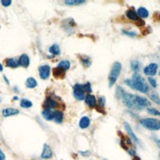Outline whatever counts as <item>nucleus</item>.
<instances>
[{"label": "nucleus", "instance_id": "1", "mask_svg": "<svg viewBox=\"0 0 160 160\" xmlns=\"http://www.w3.org/2000/svg\"><path fill=\"white\" fill-rule=\"evenodd\" d=\"M125 84L131 88H133V90L139 91L143 93H148L149 91L148 83H146L145 80L137 73H135L133 75L132 79H127L125 81Z\"/></svg>", "mask_w": 160, "mask_h": 160}, {"label": "nucleus", "instance_id": "2", "mask_svg": "<svg viewBox=\"0 0 160 160\" xmlns=\"http://www.w3.org/2000/svg\"><path fill=\"white\" fill-rule=\"evenodd\" d=\"M122 71V64L120 62H115L113 64L112 68H111L110 74H109V87H113L115 83L117 82V80L121 74Z\"/></svg>", "mask_w": 160, "mask_h": 160}, {"label": "nucleus", "instance_id": "3", "mask_svg": "<svg viewBox=\"0 0 160 160\" xmlns=\"http://www.w3.org/2000/svg\"><path fill=\"white\" fill-rule=\"evenodd\" d=\"M136 96L137 95L135 94H131V93L124 91L121 95V98L128 108L139 110V107H137V100H136Z\"/></svg>", "mask_w": 160, "mask_h": 160}, {"label": "nucleus", "instance_id": "4", "mask_svg": "<svg viewBox=\"0 0 160 160\" xmlns=\"http://www.w3.org/2000/svg\"><path fill=\"white\" fill-rule=\"evenodd\" d=\"M140 124L144 128L150 131H159L160 130V120L154 118H144L140 120Z\"/></svg>", "mask_w": 160, "mask_h": 160}, {"label": "nucleus", "instance_id": "5", "mask_svg": "<svg viewBox=\"0 0 160 160\" xmlns=\"http://www.w3.org/2000/svg\"><path fill=\"white\" fill-rule=\"evenodd\" d=\"M74 96L76 97L78 100H84L86 98V94H84V84H76L74 86Z\"/></svg>", "mask_w": 160, "mask_h": 160}, {"label": "nucleus", "instance_id": "6", "mask_svg": "<svg viewBox=\"0 0 160 160\" xmlns=\"http://www.w3.org/2000/svg\"><path fill=\"white\" fill-rule=\"evenodd\" d=\"M50 72H51V68L49 65H42L38 68L39 77H41V80H47L49 78Z\"/></svg>", "mask_w": 160, "mask_h": 160}, {"label": "nucleus", "instance_id": "7", "mask_svg": "<svg viewBox=\"0 0 160 160\" xmlns=\"http://www.w3.org/2000/svg\"><path fill=\"white\" fill-rule=\"evenodd\" d=\"M157 70H158V65L156 63H151V64L146 66V67H144V75H146V76L152 77V76H154V75H156Z\"/></svg>", "mask_w": 160, "mask_h": 160}, {"label": "nucleus", "instance_id": "8", "mask_svg": "<svg viewBox=\"0 0 160 160\" xmlns=\"http://www.w3.org/2000/svg\"><path fill=\"white\" fill-rule=\"evenodd\" d=\"M43 107H45V109H55L59 107V103L53 97H47L43 103Z\"/></svg>", "mask_w": 160, "mask_h": 160}, {"label": "nucleus", "instance_id": "9", "mask_svg": "<svg viewBox=\"0 0 160 160\" xmlns=\"http://www.w3.org/2000/svg\"><path fill=\"white\" fill-rule=\"evenodd\" d=\"M136 100H137V107H139V110L144 109L145 106H150L149 100L146 99L145 97H141V96L137 95L136 96Z\"/></svg>", "mask_w": 160, "mask_h": 160}, {"label": "nucleus", "instance_id": "10", "mask_svg": "<svg viewBox=\"0 0 160 160\" xmlns=\"http://www.w3.org/2000/svg\"><path fill=\"white\" fill-rule=\"evenodd\" d=\"M53 156V151L49 145L45 144L43 145V149H42V153H41V158L42 159H49Z\"/></svg>", "mask_w": 160, "mask_h": 160}, {"label": "nucleus", "instance_id": "11", "mask_svg": "<svg viewBox=\"0 0 160 160\" xmlns=\"http://www.w3.org/2000/svg\"><path fill=\"white\" fill-rule=\"evenodd\" d=\"M124 127H125V129H126V131L128 132V134H129V136L131 137V139L135 141V143H137L139 144L140 143V140L137 139V136H136V134L134 133V131H133V129H132V127L129 125V123H127V122H124Z\"/></svg>", "mask_w": 160, "mask_h": 160}, {"label": "nucleus", "instance_id": "12", "mask_svg": "<svg viewBox=\"0 0 160 160\" xmlns=\"http://www.w3.org/2000/svg\"><path fill=\"white\" fill-rule=\"evenodd\" d=\"M20 113V111L16 108H5L2 110V115L4 117H10V116H15Z\"/></svg>", "mask_w": 160, "mask_h": 160}, {"label": "nucleus", "instance_id": "13", "mask_svg": "<svg viewBox=\"0 0 160 160\" xmlns=\"http://www.w3.org/2000/svg\"><path fill=\"white\" fill-rule=\"evenodd\" d=\"M19 60V66H22L24 68H28L30 65V57L27 54H22L20 56Z\"/></svg>", "mask_w": 160, "mask_h": 160}, {"label": "nucleus", "instance_id": "14", "mask_svg": "<svg viewBox=\"0 0 160 160\" xmlns=\"http://www.w3.org/2000/svg\"><path fill=\"white\" fill-rule=\"evenodd\" d=\"M84 101H86L87 105L90 106L91 108L96 107V98H95L94 95H91V94L86 95V98H84Z\"/></svg>", "mask_w": 160, "mask_h": 160}, {"label": "nucleus", "instance_id": "15", "mask_svg": "<svg viewBox=\"0 0 160 160\" xmlns=\"http://www.w3.org/2000/svg\"><path fill=\"white\" fill-rule=\"evenodd\" d=\"M126 16L128 19H130L132 21H135V22H139L140 21V18L137 16V12L134 10V9H129V10L126 11Z\"/></svg>", "mask_w": 160, "mask_h": 160}, {"label": "nucleus", "instance_id": "16", "mask_svg": "<svg viewBox=\"0 0 160 160\" xmlns=\"http://www.w3.org/2000/svg\"><path fill=\"white\" fill-rule=\"evenodd\" d=\"M90 125H91V119L87 116L82 117L79 122V126L81 129H87L90 127Z\"/></svg>", "mask_w": 160, "mask_h": 160}, {"label": "nucleus", "instance_id": "17", "mask_svg": "<svg viewBox=\"0 0 160 160\" xmlns=\"http://www.w3.org/2000/svg\"><path fill=\"white\" fill-rule=\"evenodd\" d=\"M42 117L45 120H48V121L53 120V118H54V111H52L51 109H44L42 111Z\"/></svg>", "mask_w": 160, "mask_h": 160}, {"label": "nucleus", "instance_id": "18", "mask_svg": "<svg viewBox=\"0 0 160 160\" xmlns=\"http://www.w3.org/2000/svg\"><path fill=\"white\" fill-rule=\"evenodd\" d=\"M6 66L9 68L19 67V60L16 59V58H8L6 60Z\"/></svg>", "mask_w": 160, "mask_h": 160}, {"label": "nucleus", "instance_id": "19", "mask_svg": "<svg viewBox=\"0 0 160 160\" xmlns=\"http://www.w3.org/2000/svg\"><path fill=\"white\" fill-rule=\"evenodd\" d=\"M52 73H53V76L56 79H63L65 77V71H63L62 69H59L58 67L53 69Z\"/></svg>", "mask_w": 160, "mask_h": 160}, {"label": "nucleus", "instance_id": "20", "mask_svg": "<svg viewBox=\"0 0 160 160\" xmlns=\"http://www.w3.org/2000/svg\"><path fill=\"white\" fill-rule=\"evenodd\" d=\"M37 86V80H35L34 78H28L26 81V87H29V88H34L35 87Z\"/></svg>", "mask_w": 160, "mask_h": 160}, {"label": "nucleus", "instance_id": "21", "mask_svg": "<svg viewBox=\"0 0 160 160\" xmlns=\"http://www.w3.org/2000/svg\"><path fill=\"white\" fill-rule=\"evenodd\" d=\"M140 67H141V63L140 61H137V60L131 61V69L134 71V72H136V73L140 72Z\"/></svg>", "mask_w": 160, "mask_h": 160}, {"label": "nucleus", "instance_id": "22", "mask_svg": "<svg viewBox=\"0 0 160 160\" xmlns=\"http://www.w3.org/2000/svg\"><path fill=\"white\" fill-rule=\"evenodd\" d=\"M137 16L140 17V18H148L149 16L148 10V9H145L144 7H140L139 9H137Z\"/></svg>", "mask_w": 160, "mask_h": 160}, {"label": "nucleus", "instance_id": "23", "mask_svg": "<svg viewBox=\"0 0 160 160\" xmlns=\"http://www.w3.org/2000/svg\"><path fill=\"white\" fill-rule=\"evenodd\" d=\"M57 67H58L59 69H62L63 71H67L71 67V63H70V61H68V60H63V61L60 62Z\"/></svg>", "mask_w": 160, "mask_h": 160}, {"label": "nucleus", "instance_id": "24", "mask_svg": "<svg viewBox=\"0 0 160 160\" xmlns=\"http://www.w3.org/2000/svg\"><path fill=\"white\" fill-rule=\"evenodd\" d=\"M63 118H64V115L61 111H54V118H53V120H54L56 123H58V124L62 123Z\"/></svg>", "mask_w": 160, "mask_h": 160}, {"label": "nucleus", "instance_id": "25", "mask_svg": "<svg viewBox=\"0 0 160 160\" xmlns=\"http://www.w3.org/2000/svg\"><path fill=\"white\" fill-rule=\"evenodd\" d=\"M49 52L51 53L52 55H59L61 53V51H60V47H59L58 44L54 43L53 45H51L49 47Z\"/></svg>", "mask_w": 160, "mask_h": 160}, {"label": "nucleus", "instance_id": "26", "mask_svg": "<svg viewBox=\"0 0 160 160\" xmlns=\"http://www.w3.org/2000/svg\"><path fill=\"white\" fill-rule=\"evenodd\" d=\"M79 57L81 58L80 60H81L82 64L84 66V67H90V66L91 65V58H88V57H86V56H81V55H80Z\"/></svg>", "mask_w": 160, "mask_h": 160}, {"label": "nucleus", "instance_id": "27", "mask_svg": "<svg viewBox=\"0 0 160 160\" xmlns=\"http://www.w3.org/2000/svg\"><path fill=\"white\" fill-rule=\"evenodd\" d=\"M86 3L84 0H66V5H81V4Z\"/></svg>", "mask_w": 160, "mask_h": 160}, {"label": "nucleus", "instance_id": "28", "mask_svg": "<svg viewBox=\"0 0 160 160\" xmlns=\"http://www.w3.org/2000/svg\"><path fill=\"white\" fill-rule=\"evenodd\" d=\"M21 106L23 108H30L33 106V102L30 100H29V99L23 98L21 100Z\"/></svg>", "mask_w": 160, "mask_h": 160}, {"label": "nucleus", "instance_id": "29", "mask_svg": "<svg viewBox=\"0 0 160 160\" xmlns=\"http://www.w3.org/2000/svg\"><path fill=\"white\" fill-rule=\"evenodd\" d=\"M149 97L153 102H155V103H157V104L160 105V97L156 94V93H151Z\"/></svg>", "mask_w": 160, "mask_h": 160}, {"label": "nucleus", "instance_id": "30", "mask_svg": "<svg viewBox=\"0 0 160 160\" xmlns=\"http://www.w3.org/2000/svg\"><path fill=\"white\" fill-rule=\"evenodd\" d=\"M148 112L149 114H151V115H154V116H160V111H158L157 109H155V108H148Z\"/></svg>", "mask_w": 160, "mask_h": 160}, {"label": "nucleus", "instance_id": "31", "mask_svg": "<svg viewBox=\"0 0 160 160\" xmlns=\"http://www.w3.org/2000/svg\"><path fill=\"white\" fill-rule=\"evenodd\" d=\"M122 33L124 34L128 35V37H137V34L136 32H129V30H123Z\"/></svg>", "mask_w": 160, "mask_h": 160}, {"label": "nucleus", "instance_id": "32", "mask_svg": "<svg viewBox=\"0 0 160 160\" xmlns=\"http://www.w3.org/2000/svg\"><path fill=\"white\" fill-rule=\"evenodd\" d=\"M84 91H87V92H90V94H91V83H86L84 84Z\"/></svg>", "mask_w": 160, "mask_h": 160}, {"label": "nucleus", "instance_id": "33", "mask_svg": "<svg viewBox=\"0 0 160 160\" xmlns=\"http://www.w3.org/2000/svg\"><path fill=\"white\" fill-rule=\"evenodd\" d=\"M148 82H149V84H151V87H157V83H156V80H155V79H153L152 77H149L148 78Z\"/></svg>", "mask_w": 160, "mask_h": 160}, {"label": "nucleus", "instance_id": "34", "mask_svg": "<svg viewBox=\"0 0 160 160\" xmlns=\"http://www.w3.org/2000/svg\"><path fill=\"white\" fill-rule=\"evenodd\" d=\"M99 107L101 108H103L104 106H105V97L104 96H100L99 97Z\"/></svg>", "mask_w": 160, "mask_h": 160}, {"label": "nucleus", "instance_id": "35", "mask_svg": "<svg viewBox=\"0 0 160 160\" xmlns=\"http://www.w3.org/2000/svg\"><path fill=\"white\" fill-rule=\"evenodd\" d=\"M1 4H2L3 6L7 7V6H10L11 5L12 1H11V0H1Z\"/></svg>", "mask_w": 160, "mask_h": 160}, {"label": "nucleus", "instance_id": "36", "mask_svg": "<svg viewBox=\"0 0 160 160\" xmlns=\"http://www.w3.org/2000/svg\"><path fill=\"white\" fill-rule=\"evenodd\" d=\"M153 17H154V19L156 20V21H159V22H160V13H159V12H157V13H154Z\"/></svg>", "mask_w": 160, "mask_h": 160}, {"label": "nucleus", "instance_id": "37", "mask_svg": "<svg viewBox=\"0 0 160 160\" xmlns=\"http://www.w3.org/2000/svg\"><path fill=\"white\" fill-rule=\"evenodd\" d=\"M0 160H5V154H4L1 148H0Z\"/></svg>", "mask_w": 160, "mask_h": 160}, {"label": "nucleus", "instance_id": "38", "mask_svg": "<svg viewBox=\"0 0 160 160\" xmlns=\"http://www.w3.org/2000/svg\"><path fill=\"white\" fill-rule=\"evenodd\" d=\"M129 154H130V155H132V156H136V151H135V150L134 149H130V150H129Z\"/></svg>", "mask_w": 160, "mask_h": 160}, {"label": "nucleus", "instance_id": "39", "mask_svg": "<svg viewBox=\"0 0 160 160\" xmlns=\"http://www.w3.org/2000/svg\"><path fill=\"white\" fill-rule=\"evenodd\" d=\"M150 32H151V30H150V27H148V30H145L144 32H143V34L145 35V34H149Z\"/></svg>", "mask_w": 160, "mask_h": 160}, {"label": "nucleus", "instance_id": "40", "mask_svg": "<svg viewBox=\"0 0 160 160\" xmlns=\"http://www.w3.org/2000/svg\"><path fill=\"white\" fill-rule=\"evenodd\" d=\"M80 153L82 155H84V156H88V155H90V151H81Z\"/></svg>", "mask_w": 160, "mask_h": 160}, {"label": "nucleus", "instance_id": "41", "mask_svg": "<svg viewBox=\"0 0 160 160\" xmlns=\"http://www.w3.org/2000/svg\"><path fill=\"white\" fill-rule=\"evenodd\" d=\"M3 78H4V80H5V82H6V84H10V83H9V81H8V79H7V77H6V76H4Z\"/></svg>", "mask_w": 160, "mask_h": 160}, {"label": "nucleus", "instance_id": "42", "mask_svg": "<svg viewBox=\"0 0 160 160\" xmlns=\"http://www.w3.org/2000/svg\"><path fill=\"white\" fill-rule=\"evenodd\" d=\"M2 71H3V66L1 63H0V72H2Z\"/></svg>", "mask_w": 160, "mask_h": 160}, {"label": "nucleus", "instance_id": "43", "mask_svg": "<svg viewBox=\"0 0 160 160\" xmlns=\"http://www.w3.org/2000/svg\"><path fill=\"white\" fill-rule=\"evenodd\" d=\"M13 99H14V100H18V99H19V97H18V96H14V97H13Z\"/></svg>", "mask_w": 160, "mask_h": 160}, {"label": "nucleus", "instance_id": "44", "mask_svg": "<svg viewBox=\"0 0 160 160\" xmlns=\"http://www.w3.org/2000/svg\"><path fill=\"white\" fill-rule=\"evenodd\" d=\"M134 160H140V159L139 157H137V156H135V157H134Z\"/></svg>", "mask_w": 160, "mask_h": 160}, {"label": "nucleus", "instance_id": "45", "mask_svg": "<svg viewBox=\"0 0 160 160\" xmlns=\"http://www.w3.org/2000/svg\"><path fill=\"white\" fill-rule=\"evenodd\" d=\"M0 102H1V98H0Z\"/></svg>", "mask_w": 160, "mask_h": 160}, {"label": "nucleus", "instance_id": "46", "mask_svg": "<svg viewBox=\"0 0 160 160\" xmlns=\"http://www.w3.org/2000/svg\"><path fill=\"white\" fill-rule=\"evenodd\" d=\"M159 49H160V47H159Z\"/></svg>", "mask_w": 160, "mask_h": 160}, {"label": "nucleus", "instance_id": "47", "mask_svg": "<svg viewBox=\"0 0 160 160\" xmlns=\"http://www.w3.org/2000/svg\"><path fill=\"white\" fill-rule=\"evenodd\" d=\"M159 74H160V72H159Z\"/></svg>", "mask_w": 160, "mask_h": 160}, {"label": "nucleus", "instance_id": "48", "mask_svg": "<svg viewBox=\"0 0 160 160\" xmlns=\"http://www.w3.org/2000/svg\"><path fill=\"white\" fill-rule=\"evenodd\" d=\"M104 160H105V159H104Z\"/></svg>", "mask_w": 160, "mask_h": 160}]
</instances>
